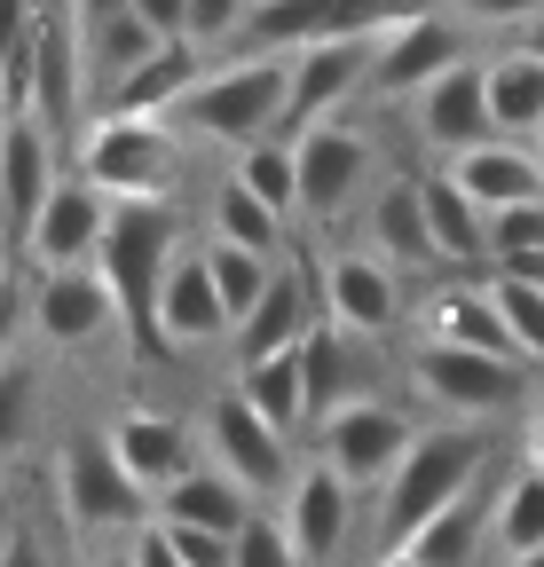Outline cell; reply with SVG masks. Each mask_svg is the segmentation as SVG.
I'll use <instances>...</instances> for the list:
<instances>
[{"label":"cell","instance_id":"1","mask_svg":"<svg viewBox=\"0 0 544 567\" xmlns=\"http://www.w3.org/2000/svg\"><path fill=\"white\" fill-rule=\"evenodd\" d=\"M174 213L158 197H119L111 205V229L95 245V268L111 276L119 292V323L134 331V347L143 354H166V331H158V292H166V268H174Z\"/></svg>","mask_w":544,"mask_h":567},{"label":"cell","instance_id":"2","mask_svg":"<svg viewBox=\"0 0 544 567\" xmlns=\"http://www.w3.org/2000/svg\"><path fill=\"white\" fill-rule=\"evenodd\" d=\"M490 473V442H482V425H434V434H419L411 450H402L394 481L379 488L387 505H379V536L387 544H411L442 505H458V496Z\"/></svg>","mask_w":544,"mask_h":567},{"label":"cell","instance_id":"3","mask_svg":"<svg viewBox=\"0 0 544 567\" xmlns=\"http://www.w3.org/2000/svg\"><path fill=\"white\" fill-rule=\"evenodd\" d=\"M285 95H292V55L253 48L245 63L214 71V80H197V87H189V103H182L174 118H189L197 134L229 142V151H245V142H268V134H277Z\"/></svg>","mask_w":544,"mask_h":567},{"label":"cell","instance_id":"4","mask_svg":"<svg viewBox=\"0 0 544 567\" xmlns=\"http://www.w3.org/2000/svg\"><path fill=\"white\" fill-rule=\"evenodd\" d=\"M80 174L103 197H158L182 174V142L166 134V118H134V111H103L80 142Z\"/></svg>","mask_w":544,"mask_h":567},{"label":"cell","instance_id":"5","mask_svg":"<svg viewBox=\"0 0 544 567\" xmlns=\"http://www.w3.org/2000/svg\"><path fill=\"white\" fill-rule=\"evenodd\" d=\"M411 371H419V394H427L434 410L465 417V425H482V417L513 410V402H521V386H528L521 354H490V347H450V339H427Z\"/></svg>","mask_w":544,"mask_h":567},{"label":"cell","instance_id":"6","mask_svg":"<svg viewBox=\"0 0 544 567\" xmlns=\"http://www.w3.org/2000/svg\"><path fill=\"white\" fill-rule=\"evenodd\" d=\"M63 505H72V520L95 528V536H143L158 496L119 465L111 434H72V450H63Z\"/></svg>","mask_w":544,"mask_h":567},{"label":"cell","instance_id":"7","mask_svg":"<svg viewBox=\"0 0 544 567\" xmlns=\"http://www.w3.org/2000/svg\"><path fill=\"white\" fill-rule=\"evenodd\" d=\"M411 442H419V425L402 417L394 402H371V394H356V402H339L331 417H316V450H324V465L348 488H387Z\"/></svg>","mask_w":544,"mask_h":567},{"label":"cell","instance_id":"8","mask_svg":"<svg viewBox=\"0 0 544 567\" xmlns=\"http://www.w3.org/2000/svg\"><path fill=\"white\" fill-rule=\"evenodd\" d=\"M419 9H434V0H253L245 40L268 48V55H292V48H316V40L387 32V24L419 17Z\"/></svg>","mask_w":544,"mask_h":567},{"label":"cell","instance_id":"9","mask_svg":"<svg viewBox=\"0 0 544 567\" xmlns=\"http://www.w3.org/2000/svg\"><path fill=\"white\" fill-rule=\"evenodd\" d=\"M371 63H379V32H348V40H316V48H292V95H285V118L277 134L300 142L308 126H324L356 87H371Z\"/></svg>","mask_w":544,"mask_h":567},{"label":"cell","instance_id":"10","mask_svg":"<svg viewBox=\"0 0 544 567\" xmlns=\"http://www.w3.org/2000/svg\"><path fill=\"white\" fill-rule=\"evenodd\" d=\"M206 442H214V457H222V473H237L253 496H268V488H292V434L285 425H268L237 386L206 410Z\"/></svg>","mask_w":544,"mask_h":567},{"label":"cell","instance_id":"11","mask_svg":"<svg viewBox=\"0 0 544 567\" xmlns=\"http://www.w3.org/2000/svg\"><path fill=\"white\" fill-rule=\"evenodd\" d=\"M450 63H465V32H458V17H442V9H419V17H402V24H387V32H379L371 95L402 103V95L434 87Z\"/></svg>","mask_w":544,"mask_h":567},{"label":"cell","instance_id":"12","mask_svg":"<svg viewBox=\"0 0 544 567\" xmlns=\"http://www.w3.org/2000/svg\"><path fill=\"white\" fill-rule=\"evenodd\" d=\"M80 71H88V32H80V9L72 0H55L40 9V40H32V95L24 111L55 134L80 126Z\"/></svg>","mask_w":544,"mask_h":567},{"label":"cell","instance_id":"13","mask_svg":"<svg viewBox=\"0 0 544 567\" xmlns=\"http://www.w3.org/2000/svg\"><path fill=\"white\" fill-rule=\"evenodd\" d=\"M32 323H40V339H55V347H88V339H103V331L119 323L111 276H103L95 260L40 268V284H32Z\"/></svg>","mask_w":544,"mask_h":567},{"label":"cell","instance_id":"14","mask_svg":"<svg viewBox=\"0 0 544 567\" xmlns=\"http://www.w3.org/2000/svg\"><path fill=\"white\" fill-rule=\"evenodd\" d=\"M411 111H419V142L427 151H442V158H458V151H473V142H490L497 134V118H490V63H450L434 87H419L411 95Z\"/></svg>","mask_w":544,"mask_h":567},{"label":"cell","instance_id":"15","mask_svg":"<svg viewBox=\"0 0 544 567\" xmlns=\"http://www.w3.org/2000/svg\"><path fill=\"white\" fill-rule=\"evenodd\" d=\"M103 229H111V205H103V189H95L88 174H72V182H55V189H48V205L32 213V229H24V252H32L40 268H63V260H95Z\"/></svg>","mask_w":544,"mask_h":567},{"label":"cell","instance_id":"16","mask_svg":"<svg viewBox=\"0 0 544 567\" xmlns=\"http://www.w3.org/2000/svg\"><path fill=\"white\" fill-rule=\"evenodd\" d=\"M158 331H166V354L237 339V316H229V300H222V284H214L206 252H174L166 292H158Z\"/></svg>","mask_w":544,"mask_h":567},{"label":"cell","instance_id":"17","mask_svg":"<svg viewBox=\"0 0 544 567\" xmlns=\"http://www.w3.org/2000/svg\"><path fill=\"white\" fill-rule=\"evenodd\" d=\"M356 496H363V488H348L324 457L292 473V488H285V528H292V544H300L308 567L339 559V544H348V528H356Z\"/></svg>","mask_w":544,"mask_h":567},{"label":"cell","instance_id":"18","mask_svg":"<svg viewBox=\"0 0 544 567\" xmlns=\"http://www.w3.org/2000/svg\"><path fill=\"white\" fill-rule=\"evenodd\" d=\"M450 182L482 213H513V205L544 197V158L528 151V142H513V134H490V142H473V151L450 158Z\"/></svg>","mask_w":544,"mask_h":567},{"label":"cell","instance_id":"19","mask_svg":"<svg viewBox=\"0 0 544 567\" xmlns=\"http://www.w3.org/2000/svg\"><path fill=\"white\" fill-rule=\"evenodd\" d=\"M371 182V142L348 134V126H308L300 134V213L331 221L348 213V197Z\"/></svg>","mask_w":544,"mask_h":567},{"label":"cell","instance_id":"20","mask_svg":"<svg viewBox=\"0 0 544 567\" xmlns=\"http://www.w3.org/2000/svg\"><path fill=\"white\" fill-rule=\"evenodd\" d=\"M324 316L331 323H348L356 339H379L394 316H402V284L379 252H339L324 268Z\"/></svg>","mask_w":544,"mask_h":567},{"label":"cell","instance_id":"21","mask_svg":"<svg viewBox=\"0 0 544 567\" xmlns=\"http://www.w3.org/2000/svg\"><path fill=\"white\" fill-rule=\"evenodd\" d=\"M55 158H48V126L32 111H9V142H0V213H9V229L24 237L32 229V213L48 205L55 189Z\"/></svg>","mask_w":544,"mask_h":567},{"label":"cell","instance_id":"22","mask_svg":"<svg viewBox=\"0 0 544 567\" xmlns=\"http://www.w3.org/2000/svg\"><path fill=\"white\" fill-rule=\"evenodd\" d=\"M189 87H197V40L182 32V40H158L143 63L126 71V80L111 87V111H134V118H174L182 103H189Z\"/></svg>","mask_w":544,"mask_h":567},{"label":"cell","instance_id":"23","mask_svg":"<svg viewBox=\"0 0 544 567\" xmlns=\"http://www.w3.org/2000/svg\"><path fill=\"white\" fill-rule=\"evenodd\" d=\"M111 450H119V465L143 481L151 496H166V488L197 465V457H189V434H182L174 417H158V410H126V417L111 425Z\"/></svg>","mask_w":544,"mask_h":567},{"label":"cell","instance_id":"24","mask_svg":"<svg viewBox=\"0 0 544 567\" xmlns=\"http://www.w3.org/2000/svg\"><path fill=\"white\" fill-rule=\"evenodd\" d=\"M490 520H497V473H482V481H473V488L458 496V505H442V513H434L411 544H402V551H411L419 567H465L473 551H482Z\"/></svg>","mask_w":544,"mask_h":567},{"label":"cell","instance_id":"25","mask_svg":"<svg viewBox=\"0 0 544 567\" xmlns=\"http://www.w3.org/2000/svg\"><path fill=\"white\" fill-rule=\"evenodd\" d=\"M245 481L237 473H222V465H189L166 496H158V520H182V528H222V536H237L245 520H253V505H245Z\"/></svg>","mask_w":544,"mask_h":567},{"label":"cell","instance_id":"26","mask_svg":"<svg viewBox=\"0 0 544 567\" xmlns=\"http://www.w3.org/2000/svg\"><path fill=\"white\" fill-rule=\"evenodd\" d=\"M427 229H434V252L442 268H473V260H490V213L473 205L450 174H427Z\"/></svg>","mask_w":544,"mask_h":567},{"label":"cell","instance_id":"27","mask_svg":"<svg viewBox=\"0 0 544 567\" xmlns=\"http://www.w3.org/2000/svg\"><path fill=\"white\" fill-rule=\"evenodd\" d=\"M427 339H450V347H490V354H521L490 284H450V292L427 300Z\"/></svg>","mask_w":544,"mask_h":567},{"label":"cell","instance_id":"28","mask_svg":"<svg viewBox=\"0 0 544 567\" xmlns=\"http://www.w3.org/2000/svg\"><path fill=\"white\" fill-rule=\"evenodd\" d=\"M371 252L379 260H402V268H434L442 260L434 252V229H427V189L419 182L379 189V205H371Z\"/></svg>","mask_w":544,"mask_h":567},{"label":"cell","instance_id":"29","mask_svg":"<svg viewBox=\"0 0 544 567\" xmlns=\"http://www.w3.org/2000/svg\"><path fill=\"white\" fill-rule=\"evenodd\" d=\"M316 331V316H308V284L300 276H277L260 292V308L237 323V363H260V354H285V347H300Z\"/></svg>","mask_w":544,"mask_h":567},{"label":"cell","instance_id":"30","mask_svg":"<svg viewBox=\"0 0 544 567\" xmlns=\"http://www.w3.org/2000/svg\"><path fill=\"white\" fill-rule=\"evenodd\" d=\"M490 118L513 142H528L544 126V55H528V48L490 55Z\"/></svg>","mask_w":544,"mask_h":567},{"label":"cell","instance_id":"31","mask_svg":"<svg viewBox=\"0 0 544 567\" xmlns=\"http://www.w3.org/2000/svg\"><path fill=\"white\" fill-rule=\"evenodd\" d=\"M237 394L268 417V425H292L308 417V363H300V347H285V354H260V363H237Z\"/></svg>","mask_w":544,"mask_h":567},{"label":"cell","instance_id":"32","mask_svg":"<svg viewBox=\"0 0 544 567\" xmlns=\"http://www.w3.org/2000/svg\"><path fill=\"white\" fill-rule=\"evenodd\" d=\"M497 551L521 559V551H544V465L521 457L505 481H497V520H490Z\"/></svg>","mask_w":544,"mask_h":567},{"label":"cell","instance_id":"33","mask_svg":"<svg viewBox=\"0 0 544 567\" xmlns=\"http://www.w3.org/2000/svg\"><path fill=\"white\" fill-rule=\"evenodd\" d=\"M237 182H245L253 197H268V205L292 221V213H300V142H285V134L245 142V151H237Z\"/></svg>","mask_w":544,"mask_h":567},{"label":"cell","instance_id":"34","mask_svg":"<svg viewBox=\"0 0 544 567\" xmlns=\"http://www.w3.org/2000/svg\"><path fill=\"white\" fill-rule=\"evenodd\" d=\"M214 237H229V245H245V252H277L285 245V213L268 205V197H253L237 174L214 189Z\"/></svg>","mask_w":544,"mask_h":567},{"label":"cell","instance_id":"35","mask_svg":"<svg viewBox=\"0 0 544 567\" xmlns=\"http://www.w3.org/2000/svg\"><path fill=\"white\" fill-rule=\"evenodd\" d=\"M80 32H88V71H95L103 87H119L126 71L158 48V32H151L143 17H134V9H119V17H103V24H80Z\"/></svg>","mask_w":544,"mask_h":567},{"label":"cell","instance_id":"36","mask_svg":"<svg viewBox=\"0 0 544 567\" xmlns=\"http://www.w3.org/2000/svg\"><path fill=\"white\" fill-rule=\"evenodd\" d=\"M490 260L505 276H536L544 284V197L513 205V213H490Z\"/></svg>","mask_w":544,"mask_h":567},{"label":"cell","instance_id":"37","mask_svg":"<svg viewBox=\"0 0 544 567\" xmlns=\"http://www.w3.org/2000/svg\"><path fill=\"white\" fill-rule=\"evenodd\" d=\"M490 300H497V316H505V331H513V347H521V363L544 371V284L497 268V276H490Z\"/></svg>","mask_w":544,"mask_h":567},{"label":"cell","instance_id":"38","mask_svg":"<svg viewBox=\"0 0 544 567\" xmlns=\"http://www.w3.org/2000/svg\"><path fill=\"white\" fill-rule=\"evenodd\" d=\"M206 268H214V284H222V300H229V316H237V323L260 308L268 284H277V276H268V252H245V245H229V237H214V245H206Z\"/></svg>","mask_w":544,"mask_h":567},{"label":"cell","instance_id":"39","mask_svg":"<svg viewBox=\"0 0 544 567\" xmlns=\"http://www.w3.org/2000/svg\"><path fill=\"white\" fill-rule=\"evenodd\" d=\"M237 567H308L300 544H292V528H285V513H253L237 528Z\"/></svg>","mask_w":544,"mask_h":567},{"label":"cell","instance_id":"40","mask_svg":"<svg viewBox=\"0 0 544 567\" xmlns=\"http://www.w3.org/2000/svg\"><path fill=\"white\" fill-rule=\"evenodd\" d=\"M32 410H40V379H32V371L17 363V354H9V363H0V457H9V450L24 442Z\"/></svg>","mask_w":544,"mask_h":567},{"label":"cell","instance_id":"41","mask_svg":"<svg viewBox=\"0 0 544 567\" xmlns=\"http://www.w3.org/2000/svg\"><path fill=\"white\" fill-rule=\"evenodd\" d=\"M158 528L174 536L182 567H237V536H222V528H182V520H158Z\"/></svg>","mask_w":544,"mask_h":567},{"label":"cell","instance_id":"42","mask_svg":"<svg viewBox=\"0 0 544 567\" xmlns=\"http://www.w3.org/2000/svg\"><path fill=\"white\" fill-rule=\"evenodd\" d=\"M245 17H253V0H189V40L197 48L229 40V32H245Z\"/></svg>","mask_w":544,"mask_h":567},{"label":"cell","instance_id":"43","mask_svg":"<svg viewBox=\"0 0 544 567\" xmlns=\"http://www.w3.org/2000/svg\"><path fill=\"white\" fill-rule=\"evenodd\" d=\"M544 0H458V24H536Z\"/></svg>","mask_w":544,"mask_h":567},{"label":"cell","instance_id":"44","mask_svg":"<svg viewBox=\"0 0 544 567\" xmlns=\"http://www.w3.org/2000/svg\"><path fill=\"white\" fill-rule=\"evenodd\" d=\"M126 9L143 17L158 40H182V32H189V0H126Z\"/></svg>","mask_w":544,"mask_h":567},{"label":"cell","instance_id":"45","mask_svg":"<svg viewBox=\"0 0 544 567\" xmlns=\"http://www.w3.org/2000/svg\"><path fill=\"white\" fill-rule=\"evenodd\" d=\"M134 567H182V551H174V536L151 520L143 536H134Z\"/></svg>","mask_w":544,"mask_h":567},{"label":"cell","instance_id":"46","mask_svg":"<svg viewBox=\"0 0 544 567\" xmlns=\"http://www.w3.org/2000/svg\"><path fill=\"white\" fill-rule=\"evenodd\" d=\"M17 316H32V300H17L9 284H0V363H9V339H17Z\"/></svg>","mask_w":544,"mask_h":567},{"label":"cell","instance_id":"47","mask_svg":"<svg viewBox=\"0 0 544 567\" xmlns=\"http://www.w3.org/2000/svg\"><path fill=\"white\" fill-rule=\"evenodd\" d=\"M0 567H48V559H40V544H32V528H17L9 544H0Z\"/></svg>","mask_w":544,"mask_h":567},{"label":"cell","instance_id":"48","mask_svg":"<svg viewBox=\"0 0 544 567\" xmlns=\"http://www.w3.org/2000/svg\"><path fill=\"white\" fill-rule=\"evenodd\" d=\"M72 9H80V24H103V17H119V9H126V0H72Z\"/></svg>","mask_w":544,"mask_h":567},{"label":"cell","instance_id":"49","mask_svg":"<svg viewBox=\"0 0 544 567\" xmlns=\"http://www.w3.org/2000/svg\"><path fill=\"white\" fill-rule=\"evenodd\" d=\"M528 457L544 465V402H536V417H528Z\"/></svg>","mask_w":544,"mask_h":567},{"label":"cell","instance_id":"50","mask_svg":"<svg viewBox=\"0 0 544 567\" xmlns=\"http://www.w3.org/2000/svg\"><path fill=\"white\" fill-rule=\"evenodd\" d=\"M521 48H528V55H544V17H536V24H521Z\"/></svg>","mask_w":544,"mask_h":567},{"label":"cell","instance_id":"51","mask_svg":"<svg viewBox=\"0 0 544 567\" xmlns=\"http://www.w3.org/2000/svg\"><path fill=\"white\" fill-rule=\"evenodd\" d=\"M379 567H419V559H411V551H402V544H387V559H379Z\"/></svg>","mask_w":544,"mask_h":567},{"label":"cell","instance_id":"52","mask_svg":"<svg viewBox=\"0 0 544 567\" xmlns=\"http://www.w3.org/2000/svg\"><path fill=\"white\" fill-rule=\"evenodd\" d=\"M95 567H134V551H111V559H95Z\"/></svg>","mask_w":544,"mask_h":567},{"label":"cell","instance_id":"53","mask_svg":"<svg viewBox=\"0 0 544 567\" xmlns=\"http://www.w3.org/2000/svg\"><path fill=\"white\" fill-rule=\"evenodd\" d=\"M505 567H544V551H521V559H505Z\"/></svg>","mask_w":544,"mask_h":567},{"label":"cell","instance_id":"54","mask_svg":"<svg viewBox=\"0 0 544 567\" xmlns=\"http://www.w3.org/2000/svg\"><path fill=\"white\" fill-rule=\"evenodd\" d=\"M0 142H9V95H0Z\"/></svg>","mask_w":544,"mask_h":567},{"label":"cell","instance_id":"55","mask_svg":"<svg viewBox=\"0 0 544 567\" xmlns=\"http://www.w3.org/2000/svg\"><path fill=\"white\" fill-rule=\"evenodd\" d=\"M528 151H536V158H544V126H536V134H528Z\"/></svg>","mask_w":544,"mask_h":567}]
</instances>
